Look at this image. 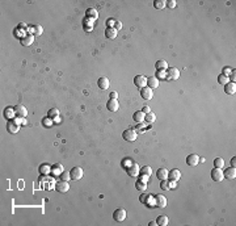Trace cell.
I'll return each instance as SVG.
<instances>
[{"mask_svg": "<svg viewBox=\"0 0 236 226\" xmlns=\"http://www.w3.org/2000/svg\"><path fill=\"white\" fill-rule=\"evenodd\" d=\"M126 216H127L126 210H125L123 208H118V209L114 210V213H113V220L117 221V222H122V221L126 220Z\"/></svg>", "mask_w": 236, "mask_h": 226, "instance_id": "cell-1", "label": "cell"}, {"mask_svg": "<svg viewBox=\"0 0 236 226\" xmlns=\"http://www.w3.org/2000/svg\"><path fill=\"white\" fill-rule=\"evenodd\" d=\"M81 178H83V168L79 167V166L72 167L71 171H70V179H72V180H80Z\"/></svg>", "mask_w": 236, "mask_h": 226, "instance_id": "cell-2", "label": "cell"}, {"mask_svg": "<svg viewBox=\"0 0 236 226\" xmlns=\"http://www.w3.org/2000/svg\"><path fill=\"white\" fill-rule=\"evenodd\" d=\"M122 137L125 141H127V142H134L136 137H138V134H136V131L134 129H126L122 133Z\"/></svg>", "mask_w": 236, "mask_h": 226, "instance_id": "cell-3", "label": "cell"}, {"mask_svg": "<svg viewBox=\"0 0 236 226\" xmlns=\"http://www.w3.org/2000/svg\"><path fill=\"white\" fill-rule=\"evenodd\" d=\"M180 78V71L176 67H171V69L167 70V76L165 79L167 80H177Z\"/></svg>", "mask_w": 236, "mask_h": 226, "instance_id": "cell-4", "label": "cell"}, {"mask_svg": "<svg viewBox=\"0 0 236 226\" xmlns=\"http://www.w3.org/2000/svg\"><path fill=\"white\" fill-rule=\"evenodd\" d=\"M68 189H70V186H68L67 180H60V182L55 183V191L59 193H66Z\"/></svg>", "mask_w": 236, "mask_h": 226, "instance_id": "cell-5", "label": "cell"}, {"mask_svg": "<svg viewBox=\"0 0 236 226\" xmlns=\"http://www.w3.org/2000/svg\"><path fill=\"white\" fill-rule=\"evenodd\" d=\"M223 171H222V168H216L214 167L211 170V179L214 180V182H222L223 180Z\"/></svg>", "mask_w": 236, "mask_h": 226, "instance_id": "cell-6", "label": "cell"}, {"mask_svg": "<svg viewBox=\"0 0 236 226\" xmlns=\"http://www.w3.org/2000/svg\"><path fill=\"white\" fill-rule=\"evenodd\" d=\"M140 96H142V99L143 100H151L152 97H154V92H152V89L150 87H143V88H140Z\"/></svg>", "mask_w": 236, "mask_h": 226, "instance_id": "cell-7", "label": "cell"}, {"mask_svg": "<svg viewBox=\"0 0 236 226\" xmlns=\"http://www.w3.org/2000/svg\"><path fill=\"white\" fill-rule=\"evenodd\" d=\"M198 163H199V157L197 154H190V155L186 157V164L190 166V167H196Z\"/></svg>", "mask_w": 236, "mask_h": 226, "instance_id": "cell-8", "label": "cell"}, {"mask_svg": "<svg viewBox=\"0 0 236 226\" xmlns=\"http://www.w3.org/2000/svg\"><path fill=\"white\" fill-rule=\"evenodd\" d=\"M14 113H16V116L18 118H25L26 115H28V111H26V108L24 107V105L18 104V105L14 107Z\"/></svg>", "mask_w": 236, "mask_h": 226, "instance_id": "cell-9", "label": "cell"}, {"mask_svg": "<svg viewBox=\"0 0 236 226\" xmlns=\"http://www.w3.org/2000/svg\"><path fill=\"white\" fill-rule=\"evenodd\" d=\"M134 84L138 88L146 87V86H147V78L143 76V75H136V76L134 78Z\"/></svg>", "mask_w": 236, "mask_h": 226, "instance_id": "cell-10", "label": "cell"}, {"mask_svg": "<svg viewBox=\"0 0 236 226\" xmlns=\"http://www.w3.org/2000/svg\"><path fill=\"white\" fill-rule=\"evenodd\" d=\"M106 108H108V111L114 113L120 109V103H118V100H116V99H110L108 103H106Z\"/></svg>", "mask_w": 236, "mask_h": 226, "instance_id": "cell-11", "label": "cell"}, {"mask_svg": "<svg viewBox=\"0 0 236 226\" xmlns=\"http://www.w3.org/2000/svg\"><path fill=\"white\" fill-rule=\"evenodd\" d=\"M139 172H140V168H139L138 164L134 163V164L129 166V168H127L129 176H131V178H136V176H139Z\"/></svg>", "mask_w": 236, "mask_h": 226, "instance_id": "cell-12", "label": "cell"}, {"mask_svg": "<svg viewBox=\"0 0 236 226\" xmlns=\"http://www.w3.org/2000/svg\"><path fill=\"white\" fill-rule=\"evenodd\" d=\"M223 176L226 179H230V180L235 179L236 178V168L235 167H228V168H226L223 171Z\"/></svg>", "mask_w": 236, "mask_h": 226, "instance_id": "cell-13", "label": "cell"}, {"mask_svg": "<svg viewBox=\"0 0 236 226\" xmlns=\"http://www.w3.org/2000/svg\"><path fill=\"white\" fill-rule=\"evenodd\" d=\"M155 204L158 205L159 208H165V206H167V199H165V196L156 195L155 196Z\"/></svg>", "mask_w": 236, "mask_h": 226, "instance_id": "cell-14", "label": "cell"}, {"mask_svg": "<svg viewBox=\"0 0 236 226\" xmlns=\"http://www.w3.org/2000/svg\"><path fill=\"white\" fill-rule=\"evenodd\" d=\"M18 129H20V125H17L14 121H9L7 124V131H8L9 134H16Z\"/></svg>", "mask_w": 236, "mask_h": 226, "instance_id": "cell-15", "label": "cell"}, {"mask_svg": "<svg viewBox=\"0 0 236 226\" xmlns=\"http://www.w3.org/2000/svg\"><path fill=\"white\" fill-rule=\"evenodd\" d=\"M159 84H160V80H159L156 76H150V78L147 79V87H150L151 89L158 88Z\"/></svg>", "mask_w": 236, "mask_h": 226, "instance_id": "cell-16", "label": "cell"}, {"mask_svg": "<svg viewBox=\"0 0 236 226\" xmlns=\"http://www.w3.org/2000/svg\"><path fill=\"white\" fill-rule=\"evenodd\" d=\"M224 92H226L227 95H235V92H236V84H235V82L226 83V84H224Z\"/></svg>", "mask_w": 236, "mask_h": 226, "instance_id": "cell-17", "label": "cell"}, {"mask_svg": "<svg viewBox=\"0 0 236 226\" xmlns=\"http://www.w3.org/2000/svg\"><path fill=\"white\" fill-rule=\"evenodd\" d=\"M97 86H98V88H100V89H102V91L108 89L109 86H110L109 79H108V78H100V79L97 80Z\"/></svg>", "mask_w": 236, "mask_h": 226, "instance_id": "cell-18", "label": "cell"}, {"mask_svg": "<svg viewBox=\"0 0 236 226\" xmlns=\"http://www.w3.org/2000/svg\"><path fill=\"white\" fill-rule=\"evenodd\" d=\"M168 176H169L171 182H177V180L181 178V172L178 171V170L173 168V170H171V172H168Z\"/></svg>", "mask_w": 236, "mask_h": 226, "instance_id": "cell-19", "label": "cell"}, {"mask_svg": "<svg viewBox=\"0 0 236 226\" xmlns=\"http://www.w3.org/2000/svg\"><path fill=\"white\" fill-rule=\"evenodd\" d=\"M117 34H118V32L114 28H109L108 26V28L105 29V37L108 40H114L117 37Z\"/></svg>", "mask_w": 236, "mask_h": 226, "instance_id": "cell-20", "label": "cell"}, {"mask_svg": "<svg viewBox=\"0 0 236 226\" xmlns=\"http://www.w3.org/2000/svg\"><path fill=\"white\" fill-rule=\"evenodd\" d=\"M21 45L22 46H30L33 42H34V36H32V34H28V36H24L21 38Z\"/></svg>", "mask_w": 236, "mask_h": 226, "instance_id": "cell-21", "label": "cell"}, {"mask_svg": "<svg viewBox=\"0 0 236 226\" xmlns=\"http://www.w3.org/2000/svg\"><path fill=\"white\" fill-rule=\"evenodd\" d=\"M155 67L158 71H164V70H168V63L164 59H160V61H156Z\"/></svg>", "mask_w": 236, "mask_h": 226, "instance_id": "cell-22", "label": "cell"}, {"mask_svg": "<svg viewBox=\"0 0 236 226\" xmlns=\"http://www.w3.org/2000/svg\"><path fill=\"white\" fill-rule=\"evenodd\" d=\"M156 176H158L159 180H164V179H167V178H168V170H165V168H159L158 172H156Z\"/></svg>", "mask_w": 236, "mask_h": 226, "instance_id": "cell-23", "label": "cell"}, {"mask_svg": "<svg viewBox=\"0 0 236 226\" xmlns=\"http://www.w3.org/2000/svg\"><path fill=\"white\" fill-rule=\"evenodd\" d=\"M144 113L142 112V111H138V112H135L134 115H132V120H134L135 122H138V124H140L144 120Z\"/></svg>", "mask_w": 236, "mask_h": 226, "instance_id": "cell-24", "label": "cell"}, {"mask_svg": "<svg viewBox=\"0 0 236 226\" xmlns=\"http://www.w3.org/2000/svg\"><path fill=\"white\" fill-rule=\"evenodd\" d=\"M85 16L88 17V18H91V20H96V18L98 17V13H97V11L94 9V8H89L88 11H87Z\"/></svg>", "mask_w": 236, "mask_h": 226, "instance_id": "cell-25", "label": "cell"}, {"mask_svg": "<svg viewBox=\"0 0 236 226\" xmlns=\"http://www.w3.org/2000/svg\"><path fill=\"white\" fill-rule=\"evenodd\" d=\"M156 222H158L159 226H167L169 221H168V217L167 216H159L158 218H156Z\"/></svg>", "mask_w": 236, "mask_h": 226, "instance_id": "cell-26", "label": "cell"}, {"mask_svg": "<svg viewBox=\"0 0 236 226\" xmlns=\"http://www.w3.org/2000/svg\"><path fill=\"white\" fill-rule=\"evenodd\" d=\"M50 171H51V168H50V166H49L47 163H43V164L40 166V174L41 175H46Z\"/></svg>", "mask_w": 236, "mask_h": 226, "instance_id": "cell-27", "label": "cell"}, {"mask_svg": "<svg viewBox=\"0 0 236 226\" xmlns=\"http://www.w3.org/2000/svg\"><path fill=\"white\" fill-rule=\"evenodd\" d=\"M135 188L138 191L144 192V191H146V188H147V184H146V182H143V180H138V182L135 183Z\"/></svg>", "mask_w": 236, "mask_h": 226, "instance_id": "cell-28", "label": "cell"}, {"mask_svg": "<svg viewBox=\"0 0 236 226\" xmlns=\"http://www.w3.org/2000/svg\"><path fill=\"white\" fill-rule=\"evenodd\" d=\"M139 174H140V175H144V176H151L152 170H151L150 166H144V167L140 168V172H139Z\"/></svg>", "mask_w": 236, "mask_h": 226, "instance_id": "cell-29", "label": "cell"}, {"mask_svg": "<svg viewBox=\"0 0 236 226\" xmlns=\"http://www.w3.org/2000/svg\"><path fill=\"white\" fill-rule=\"evenodd\" d=\"M144 120L148 122V124H154L155 122V120H156V116H155V113H152V112H150V113H147L146 116H144Z\"/></svg>", "mask_w": 236, "mask_h": 226, "instance_id": "cell-30", "label": "cell"}, {"mask_svg": "<svg viewBox=\"0 0 236 226\" xmlns=\"http://www.w3.org/2000/svg\"><path fill=\"white\" fill-rule=\"evenodd\" d=\"M51 171H53V174H55V175L62 174V172H63V167H62V164H59V163L54 164V167L51 168Z\"/></svg>", "mask_w": 236, "mask_h": 226, "instance_id": "cell-31", "label": "cell"}, {"mask_svg": "<svg viewBox=\"0 0 236 226\" xmlns=\"http://www.w3.org/2000/svg\"><path fill=\"white\" fill-rule=\"evenodd\" d=\"M169 187H171V180L164 179V180H161V182H160V188H161V189L168 191V189H169Z\"/></svg>", "mask_w": 236, "mask_h": 226, "instance_id": "cell-32", "label": "cell"}, {"mask_svg": "<svg viewBox=\"0 0 236 226\" xmlns=\"http://www.w3.org/2000/svg\"><path fill=\"white\" fill-rule=\"evenodd\" d=\"M154 7L156 9H163L165 7V2L164 0H155L154 2Z\"/></svg>", "mask_w": 236, "mask_h": 226, "instance_id": "cell-33", "label": "cell"}, {"mask_svg": "<svg viewBox=\"0 0 236 226\" xmlns=\"http://www.w3.org/2000/svg\"><path fill=\"white\" fill-rule=\"evenodd\" d=\"M228 82H230V79H228L227 75L220 74L218 76V83H219V84H226V83H228Z\"/></svg>", "mask_w": 236, "mask_h": 226, "instance_id": "cell-34", "label": "cell"}, {"mask_svg": "<svg viewBox=\"0 0 236 226\" xmlns=\"http://www.w3.org/2000/svg\"><path fill=\"white\" fill-rule=\"evenodd\" d=\"M223 166H224L223 158H216V159L214 160V167H216V168H223Z\"/></svg>", "mask_w": 236, "mask_h": 226, "instance_id": "cell-35", "label": "cell"}, {"mask_svg": "<svg viewBox=\"0 0 236 226\" xmlns=\"http://www.w3.org/2000/svg\"><path fill=\"white\" fill-rule=\"evenodd\" d=\"M49 113V117L50 118H54V117H58V115H59V111L56 108H51L50 111L47 112Z\"/></svg>", "mask_w": 236, "mask_h": 226, "instance_id": "cell-36", "label": "cell"}, {"mask_svg": "<svg viewBox=\"0 0 236 226\" xmlns=\"http://www.w3.org/2000/svg\"><path fill=\"white\" fill-rule=\"evenodd\" d=\"M113 28L116 29L117 32L121 31V29H122V22H121V21H114V26H113Z\"/></svg>", "mask_w": 236, "mask_h": 226, "instance_id": "cell-37", "label": "cell"}, {"mask_svg": "<svg viewBox=\"0 0 236 226\" xmlns=\"http://www.w3.org/2000/svg\"><path fill=\"white\" fill-rule=\"evenodd\" d=\"M33 28L36 29V36L42 34V26H41V25H36V26H33Z\"/></svg>", "mask_w": 236, "mask_h": 226, "instance_id": "cell-38", "label": "cell"}, {"mask_svg": "<svg viewBox=\"0 0 236 226\" xmlns=\"http://www.w3.org/2000/svg\"><path fill=\"white\" fill-rule=\"evenodd\" d=\"M26 28H28V25L24 24V22H20L17 26V29H20V31H26Z\"/></svg>", "mask_w": 236, "mask_h": 226, "instance_id": "cell-39", "label": "cell"}, {"mask_svg": "<svg viewBox=\"0 0 236 226\" xmlns=\"http://www.w3.org/2000/svg\"><path fill=\"white\" fill-rule=\"evenodd\" d=\"M70 178V174H67V172H62L60 174V180H67Z\"/></svg>", "mask_w": 236, "mask_h": 226, "instance_id": "cell-40", "label": "cell"}, {"mask_svg": "<svg viewBox=\"0 0 236 226\" xmlns=\"http://www.w3.org/2000/svg\"><path fill=\"white\" fill-rule=\"evenodd\" d=\"M167 4H168V7H169L171 9H172V8H174V7H176V2H174V0H169V2L167 3Z\"/></svg>", "mask_w": 236, "mask_h": 226, "instance_id": "cell-41", "label": "cell"}, {"mask_svg": "<svg viewBox=\"0 0 236 226\" xmlns=\"http://www.w3.org/2000/svg\"><path fill=\"white\" fill-rule=\"evenodd\" d=\"M42 124H43V125H46V126H51V121L49 118H43L42 120Z\"/></svg>", "mask_w": 236, "mask_h": 226, "instance_id": "cell-42", "label": "cell"}, {"mask_svg": "<svg viewBox=\"0 0 236 226\" xmlns=\"http://www.w3.org/2000/svg\"><path fill=\"white\" fill-rule=\"evenodd\" d=\"M142 112L144 113V115H147V113H150V112H151V109H150V107H147V105H146V107H143Z\"/></svg>", "mask_w": 236, "mask_h": 226, "instance_id": "cell-43", "label": "cell"}, {"mask_svg": "<svg viewBox=\"0 0 236 226\" xmlns=\"http://www.w3.org/2000/svg\"><path fill=\"white\" fill-rule=\"evenodd\" d=\"M231 73H232V70L230 69V67H226V69L223 70V74L224 75H228V74H231Z\"/></svg>", "mask_w": 236, "mask_h": 226, "instance_id": "cell-44", "label": "cell"}, {"mask_svg": "<svg viewBox=\"0 0 236 226\" xmlns=\"http://www.w3.org/2000/svg\"><path fill=\"white\" fill-rule=\"evenodd\" d=\"M110 99H118V92H112L110 93Z\"/></svg>", "mask_w": 236, "mask_h": 226, "instance_id": "cell-45", "label": "cell"}, {"mask_svg": "<svg viewBox=\"0 0 236 226\" xmlns=\"http://www.w3.org/2000/svg\"><path fill=\"white\" fill-rule=\"evenodd\" d=\"M228 79H231L232 82H235V70H232V73H231V76L228 78Z\"/></svg>", "mask_w": 236, "mask_h": 226, "instance_id": "cell-46", "label": "cell"}, {"mask_svg": "<svg viewBox=\"0 0 236 226\" xmlns=\"http://www.w3.org/2000/svg\"><path fill=\"white\" fill-rule=\"evenodd\" d=\"M235 164H236V158L234 157V158L231 159V166H232V167H235Z\"/></svg>", "mask_w": 236, "mask_h": 226, "instance_id": "cell-47", "label": "cell"}, {"mask_svg": "<svg viewBox=\"0 0 236 226\" xmlns=\"http://www.w3.org/2000/svg\"><path fill=\"white\" fill-rule=\"evenodd\" d=\"M156 225H158V222H156V221H151L150 224H148V226H156Z\"/></svg>", "mask_w": 236, "mask_h": 226, "instance_id": "cell-48", "label": "cell"}]
</instances>
